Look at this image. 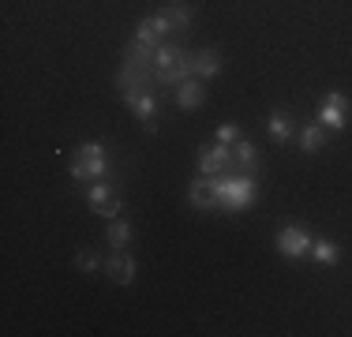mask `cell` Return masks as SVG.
<instances>
[{"instance_id": "1", "label": "cell", "mask_w": 352, "mask_h": 337, "mask_svg": "<svg viewBox=\"0 0 352 337\" xmlns=\"http://www.w3.org/2000/svg\"><path fill=\"white\" fill-rule=\"evenodd\" d=\"M210 180V191H214V202H217V210H248L251 202H255L258 195V184H255V176H248V173H221V176H206Z\"/></svg>"}, {"instance_id": "2", "label": "cell", "mask_w": 352, "mask_h": 337, "mask_svg": "<svg viewBox=\"0 0 352 337\" xmlns=\"http://www.w3.org/2000/svg\"><path fill=\"white\" fill-rule=\"evenodd\" d=\"M109 173V162H105V142L90 139L75 150V162H72V176L75 180H102Z\"/></svg>"}, {"instance_id": "3", "label": "cell", "mask_w": 352, "mask_h": 337, "mask_svg": "<svg viewBox=\"0 0 352 337\" xmlns=\"http://www.w3.org/2000/svg\"><path fill=\"white\" fill-rule=\"evenodd\" d=\"M349 120V98L341 94V90H330L322 101H318V124H322L326 131H341Z\"/></svg>"}, {"instance_id": "4", "label": "cell", "mask_w": 352, "mask_h": 337, "mask_svg": "<svg viewBox=\"0 0 352 337\" xmlns=\"http://www.w3.org/2000/svg\"><path fill=\"white\" fill-rule=\"evenodd\" d=\"M169 38H173V23H169L165 12L146 15V19L139 23V30H135V41L139 45H150V49H157L162 41H169Z\"/></svg>"}, {"instance_id": "5", "label": "cell", "mask_w": 352, "mask_h": 337, "mask_svg": "<svg viewBox=\"0 0 352 337\" xmlns=\"http://www.w3.org/2000/svg\"><path fill=\"white\" fill-rule=\"evenodd\" d=\"M311 243H315V236L304 229V225H285V229L278 232V251L285 259H300V255H307L311 251Z\"/></svg>"}, {"instance_id": "6", "label": "cell", "mask_w": 352, "mask_h": 337, "mask_svg": "<svg viewBox=\"0 0 352 337\" xmlns=\"http://www.w3.org/2000/svg\"><path fill=\"white\" fill-rule=\"evenodd\" d=\"M124 105L135 113V120L150 135L157 131V124H154V116H157V94H154V90H135V94H124Z\"/></svg>"}, {"instance_id": "7", "label": "cell", "mask_w": 352, "mask_h": 337, "mask_svg": "<svg viewBox=\"0 0 352 337\" xmlns=\"http://www.w3.org/2000/svg\"><path fill=\"white\" fill-rule=\"evenodd\" d=\"M87 206L94 210V214H102L105 221H113V217H120V195H116L109 184H94V188L87 191Z\"/></svg>"}, {"instance_id": "8", "label": "cell", "mask_w": 352, "mask_h": 337, "mask_svg": "<svg viewBox=\"0 0 352 337\" xmlns=\"http://www.w3.org/2000/svg\"><path fill=\"white\" fill-rule=\"evenodd\" d=\"M232 168V146L217 142V146H206L199 154V176H221Z\"/></svg>"}, {"instance_id": "9", "label": "cell", "mask_w": 352, "mask_h": 337, "mask_svg": "<svg viewBox=\"0 0 352 337\" xmlns=\"http://www.w3.org/2000/svg\"><path fill=\"white\" fill-rule=\"evenodd\" d=\"M188 61V49L180 45V41H162V45L154 49V79H162L165 72H173V67H180Z\"/></svg>"}, {"instance_id": "10", "label": "cell", "mask_w": 352, "mask_h": 337, "mask_svg": "<svg viewBox=\"0 0 352 337\" xmlns=\"http://www.w3.org/2000/svg\"><path fill=\"white\" fill-rule=\"evenodd\" d=\"M135 270H139L135 259L124 255V251H113V255L105 259V274L113 277L116 285H131V281H135Z\"/></svg>"}, {"instance_id": "11", "label": "cell", "mask_w": 352, "mask_h": 337, "mask_svg": "<svg viewBox=\"0 0 352 337\" xmlns=\"http://www.w3.org/2000/svg\"><path fill=\"white\" fill-rule=\"evenodd\" d=\"M232 165H236V173H248V176H255L258 173V150H255V142H248V139H240V142H232Z\"/></svg>"}, {"instance_id": "12", "label": "cell", "mask_w": 352, "mask_h": 337, "mask_svg": "<svg viewBox=\"0 0 352 337\" xmlns=\"http://www.w3.org/2000/svg\"><path fill=\"white\" fill-rule=\"evenodd\" d=\"M173 98L180 109H199L206 105V90H203V79H188L180 83V87H173Z\"/></svg>"}, {"instance_id": "13", "label": "cell", "mask_w": 352, "mask_h": 337, "mask_svg": "<svg viewBox=\"0 0 352 337\" xmlns=\"http://www.w3.org/2000/svg\"><path fill=\"white\" fill-rule=\"evenodd\" d=\"M191 67H195V79H214L221 72V53L217 49H195L191 53Z\"/></svg>"}, {"instance_id": "14", "label": "cell", "mask_w": 352, "mask_h": 337, "mask_svg": "<svg viewBox=\"0 0 352 337\" xmlns=\"http://www.w3.org/2000/svg\"><path fill=\"white\" fill-rule=\"evenodd\" d=\"M266 128H270V139H274V142H289L292 131H296V124H292L289 109H270V120H266Z\"/></svg>"}, {"instance_id": "15", "label": "cell", "mask_w": 352, "mask_h": 337, "mask_svg": "<svg viewBox=\"0 0 352 337\" xmlns=\"http://www.w3.org/2000/svg\"><path fill=\"white\" fill-rule=\"evenodd\" d=\"M188 202L195 210H217V202H214V191H210V180L206 176H199V180H191V188H188Z\"/></svg>"}, {"instance_id": "16", "label": "cell", "mask_w": 352, "mask_h": 337, "mask_svg": "<svg viewBox=\"0 0 352 337\" xmlns=\"http://www.w3.org/2000/svg\"><path fill=\"white\" fill-rule=\"evenodd\" d=\"M165 15H169V23H173V34H184L191 27V4L188 0H169V4H165Z\"/></svg>"}, {"instance_id": "17", "label": "cell", "mask_w": 352, "mask_h": 337, "mask_svg": "<svg viewBox=\"0 0 352 337\" xmlns=\"http://www.w3.org/2000/svg\"><path fill=\"white\" fill-rule=\"evenodd\" d=\"M326 142V128L322 124H304V128H300V150H304V154H315L318 146H322Z\"/></svg>"}, {"instance_id": "18", "label": "cell", "mask_w": 352, "mask_h": 337, "mask_svg": "<svg viewBox=\"0 0 352 337\" xmlns=\"http://www.w3.org/2000/svg\"><path fill=\"white\" fill-rule=\"evenodd\" d=\"M105 240H109V248H113V251H120L124 243L131 240V225L124 221V217H113V221H109V229H105Z\"/></svg>"}, {"instance_id": "19", "label": "cell", "mask_w": 352, "mask_h": 337, "mask_svg": "<svg viewBox=\"0 0 352 337\" xmlns=\"http://www.w3.org/2000/svg\"><path fill=\"white\" fill-rule=\"evenodd\" d=\"M311 255H315V263H318V266H338L341 248H338L333 240H315V243H311Z\"/></svg>"}, {"instance_id": "20", "label": "cell", "mask_w": 352, "mask_h": 337, "mask_svg": "<svg viewBox=\"0 0 352 337\" xmlns=\"http://www.w3.org/2000/svg\"><path fill=\"white\" fill-rule=\"evenodd\" d=\"M75 266H79L82 274H98V270H105V263L94 255V251H79V255H75Z\"/></svg>"}, {"instance_id": "21", "label": "cell", "mask_w": 352, "mask_h": 337, "mask_svg": "<svg viewBox=\"0 0 352 337\" xmlns=\"http://www.w3.org/2000/svg\"><path fill=\"white\" fill-rule=\"evenodd\" d=\"M217 142H225V146L240 142V128H236V124H221V128H217Z\"/></svg>"}]
</instances>
